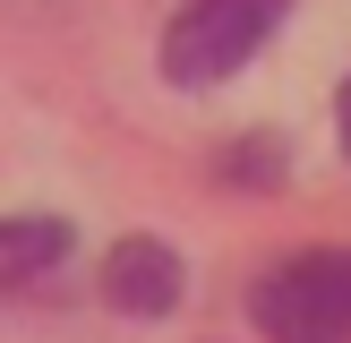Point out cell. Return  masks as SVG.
Segmentation results:
<instances>
[{"instance_id":"cell-5","label":"cell","mask_w":351,"mask_h":343,"mask_svg":"<svg viewBox=\"0 0 351 343\" xmlns=\"http://www.w3.org/2000/svg\"><path fill=\"white\" fill-rule=\"evenodd\" d=\"M335 129H343V154H351V86H343V103H335Z\"/></svg>"},{"instance_id":"cell-3","label":"cell","mask_w":351,"mask_h":343,"mask_svg":"<svg viewBox=\"0 0 351 343\" xmlns=\"http://www.w3.org/2000/svg\"><path fill=\"white\" fill-rule=\"evenodd\" d=\"M180 257L163 249V240H120L112 266H103V292H112V309H129V318H163L171 300H180Z\"/></svg>"},{"instance_id":"cell-4","label":"cell","mask_w":351,"mask_h":343,"mask_svg":"<svg viewBox=\"0 0 351 343\" xmlns=\"http://www.w3.org/2000/svg\"><path fill=\"white\" fill-rule=\"evenodd\" d=\"M60 257H69V223L60 215H9L0 223V300L26 292L34 274H51Z\"/></svg>"},{"instance_id":"cell-2","label":"cell","mask_w":351,"mask_h":343,"mask_svg":"<svg viewBox=\"0 0 351 343\" xmlns=\"http://www.w3.org/2000/svg\"><path fill=\"white\" fill-rule=\"evenodd\" d=\"M291 0H180V17L163 26V78L171 86H215L283 26Z\"/></svg>"},{"instance_id":"cell-1","label":"cell","mask_w":351,"mask_h":343,"mask_svg":"<svg viewBox=\"0 0 351 343\" xmlns=\"http://www.w3.org/2000/svg\"><path fill=\"white\" fill-rule=\"evenodd\" d=\"M266 343H351V249H300L249 292Z\"/></svg>"}]
</instances>
